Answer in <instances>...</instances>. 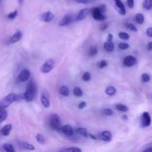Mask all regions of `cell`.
<instances>
[{
  "instance_id": "e575fe53",
  "label": "cell",
  "mask_w": 152,
  "mask_h": 152,
  "mask_svg": "<svg viewBox=\"0 0 152 152\" xmlns=\"http://www.w3.org/2000/svg\"><path fill=\"white\" fill-rule=\"evenodd\" d=\"M141 78H142L143 83H148L151 80V77H150V76L148 74H142V76H141Z\"/></svg>"
},
{
  "instance_id": "ba28073f",
  "label": "cell",
  "mask_w": 152,
  "mask_h": 152,
  "mask_svg": "<svg viewBox=\"0 0 152 152\" xmlns=\"http://www.w3.org/2000/svg\"><path fill=\"white\" fill-rule=\"evenodd\" d=\"M137 60L136 57H134V56H132V55H129V56H127L124 59V61H123V63L127 67H132L134 66L137 64Z\"/></svg>"
},
{
  "instance_id": "ab89813d",
  "label": "cell",
  "mask_w": 152,
  "mask_h": 152,
  "mask_svg": "<svg viewBox=\"0 0 152 152\" xmlns=\"http://www.w3.org/2000/svg\"><path fill=\"white\" fill-rule=\"evenodd\" d=\"M127 4L129 8L132 9L134 7V0H127Z\"/></svg>"
},
{
  "instance_id": "7a4b0ae2",
  "label": "cell",
  "mask_w": 152,
  "mask_h": 152,
  "mask_svg": "<svg viewBox=\"0 0 152 152\" xmlns=\"http://www.w3.org/2000/svg\"><path fill=\"white\" fill-rule=\"evenodd\" d=\"M49 125L50 127L53 130L55 131H60L61 130V122L59 120V116L56 114H52L50 115V119H49Z\"/></svg>"
},
{
  "instance_id": "f907efd6",
  "label": "cell",
  "mask_w": 152,
  "mask_h": 152,
  "mask_svg": "<svg viewBox=\"0 0 152 152\" xmlns=\"http://www.w3.org/2000/svg\"><path fill=\"white\" fill-rule=\"evenodd\" d=\"M123 118L124 119V120H127L128 117H127V116H126V115H123Z\"/></svg>"
},
{
  "instance_id": "8992f818",
  "label": "cell",
  "mask_w": 152,
  "mask_h": 152,
  "mask_svg": "<svg viewBox=\"0 0 152 152\" xmlns=\"http://www.w3.org/2000/svg\"><path fill=\"white\" fill-rule=\"evenodd\" d=\"M151 120L148 112H144L141 118V125L142 127H148L151 125Z\"/></svg>"
},
{
  "instance_id": "60d3db41",
  "label": "cell",
  "mask_w": 152,
  "mask_h": 152,
  "mask_svg": "<svg viewBox=\"0 0 152 152\" xmlns=\"http://www.w3.org/2000/svg\"><path fill=\"white\" fill-rule=\"evenodd\" d=\"M74 1L77 3H81V4H88L93 1V0H74Z\"/></svg>"
},
{
  "instance_id": "ee69618b",
  "label": "cell",
  "mask_w": 152,
  "mask_h": 152,
  "mask_svg": "<svg viewBox=\"0 0 152 152\" xmlns=\"http://www.w3.org/2000/svg\"><path fill=\"white\" fill-rule=\"evenodd\" d=\"M108 26V23H103L102 25L100 26V31H105Z\"/></svg>"
},
{
  "instance_id": "2e32d148",
  "label": "cell",
  "mask_w": 152,
  "mask_h": 152,
  "mask_svg": "<svg viewBox=\"0 0 152 152\" xmlns=\"http://www.w3.org/2000/svg\"><path fill=\"white\" fill-rule=\"evenodd\" d=\"M22 33L21 31H18L16 32H15L13 34L11 37L10 39V43H16L17 42H19V40L22 39Z\"/></svg>"
},
{
  "instance_id": "4fadbf2b",
  "label": "cell",
  "mask_w": 152,
  "mask_h": 152,
  "mask_svg": "<svg viewBox=\"0 0 152 152\" xmlns=\"http://www.w3.org/2000/svg\"><path fill=\"white\" fill-rule=\"evenodd\" d=\"M61 131L62 133L66 136H72L74 134V129L70 125H65L61 128Z\"/></svg>"
},
{
  "instance_id": "bcb514c9",
  "label": "cell",
  "mask_w": 152,
  "mask_h": 152,
  "mask_svg": "<svg viewBox=\"0 0 152 152\" xmlns=\"http://www.w3.org/2000/svg\"><path fill=\"white\" fill-rule=\"evenodd\" d=\"M113 35L111 34H109L108 35V37H107V42H111L113 39Z\"/></svg>"
},
{
  "instance_id": "cb8c5ba5",
  "label": "cell",
  "mask_w": 152,
  "mask_h": 152,
  "mask_svg": "<svg viewBox=\"0 0 152 152\" xmlns=\"http://www.w3.org/2000/svg\"><path fill=\"white\" fill-rule=\"evenodd\" d=\"M59 92H60L61 94L64 96H69L70 91H69V89H68V88L67 87V86H62L60 88V90H59Z\"/></svg>"
},
{
  "instance_id": "f35d334b",
  "label": "cell",
  "mask_w": 152,
  "mask_h": 152,
  "mask_svg": "<svg viewBox=\"0 0 152 152\" xmlns=\"http://www.w3.org/2000/svg\"><path fill=\"white\" fill-rule=\"evenodd\" d=\"M103 113L107 116H112L114 114L113 111L111 109H110V108H105V109H104Z\"/></svg>"
},
{
  "instance_id": "f6af8a7d",
  "label": "cell",
  "mask_w": 152,
  "mask_h": 152,
  "mask_svg": "<svg viewBox=\"0 0 152 152\" xmlns=\"http://www.w3.org/2000/svg\"><path fill=\"white\" fill-rule=\"evenodd\" d=\"M146 34L149 37H152V28H148L147 29Z\"/></svg>"
},
{
  "instance_id": "3957f363",
  "label": "cell",
  "mask_w": 152,
  "mask_h": 152,
  "mask_svg": "<svg viewBox=\"0 0 152 152\" xmlns=\"http://www.w3.org/2000/svg\"><path fill=\"white\" fill-rule=\"evenodd\" d=\"M15 101H16V95L13 93L9 94L0 102V108H7Z\"/></svg>"
},
{
  "instance_id": "c3c4849f",
  "label": "cell",
  "mask_w": 152,
  "mask_h": 152,
  "mask_svg": "<svg viewBox=\"0 0 152 152\" xmlns=\"http://www.w3.org/2000/svg\"><path fill=\"white\" fill-rule=\"evenodd\" d=\"M88 137H90L91 138V139H94V140H96V137H95L94 135H92L91 134H89V133H88Z\"/></svg>"
},
{
  "instance_id": "4316f807",
  "label": "cell",
  "mask_w": 152,
  "mask_h": 152,
  "mask_svg": "<svg viewBox=\"0 0 152 152\" xmlns=\"http://www.w3.org/2000/svg\"><path fill=\"white\" fill-rule=\"evenodd\" d=\"M36 140H37V141L39 143L42 144V145L45 143V139L44 136L42 134H37L36 135Z\"/></svg>"
},
{
  "instance_id": "d590c367",
  "label": "cell",
  "mask_w": 152,
  "mask_h": 152,
  "mask_svg": "<svg viewBox=\"0 0 152 152\" xmlns=\"http://www.w3.org/2000/svg\"><path fill=\"white\" fill-rule=\"evenodd\" d=\"M17 14H18V11L17 10H14V11L10 13L9 14H7V18H8L9 19H13L16 17Z\"/></svg>"
},
{
  "instance_id": "7bdbcfd3",
  "label": "cell",
  "mask_w": 152,
  "mask_h": 152,
  "mask_svg": "<svg viewBox=\"0 0 152 152\" xmlns=\"http://www.w3.org/2000/svg\"><path fill=\"white\" fill-rule=\"evenodd\" d=\"M145 146L146 147H145V148L142 150L143 151H151V150L152 149V143L148 144V145H145Z\"/></svg>"
},
{
  "instance_id": "d4e9b609",
  "label": "cell",
  "mask_w": 152,
  "mask_h": 152,
  "mask_svg": "<svg viewBox=\"0 0 152 152\" xmlns=\"http://www.w3.org/2000/svg\"><path fill=\"white\" fill-rule=\"evenodd\" d=\"M116 92H117V89L114 87H113V86H109V87L107 88L106 90H105L106 94L109 95V96H113V95L115 94Z\"/></svg>"
},
{
  "instance_id": "681fc988",
  "label": "cell",
  "mask_w": 152,
  "mask_h": 152,
  "mask_svg": "<svg viewBox=\"0 0 152 152\" xmlns=\"http://www.w3.org/2000/svg\"><path fill=\"white\" fill-rule=\"evenodd\" d=\"M23 1L24 0H18V2H19V4H20V5H22V4H23Z\"/></svg>"
},
{
  "instance_id": "9a60e30c",
  "label": "cell",
  "mask_w": 152,
  "mask_h": 152,
  "mask_svg": "<svg viewBox=\"0 0 152 152\" xmlns=\"http://www.w3.org/2000/svg\"><path fill=\"white\" fill-rule=\"evenodd\" d=\"M100 138L102 140L105 141V142H111L112 140V134L108 131H105L101 133Z\"/></svg>"
},
{
  "instance_id": "ac0fdd59",
  "label": "cell",
  "mask_w": 152,
  "mask_h": 152,
  "mask_svg": "<svg viewBox=\"0 0 152 152\" xmlns=\"http://www.w3.org/2000/svg\"><path fill=\"white\" fill-rule=\"evenodd\" d=\"M18 144H19V145L21 148H25L26 150H29V151H34V150H35V147L34 145L30 143H28L26 142H19Z\"/></svg>"
},
{
  "instance_id": "d6a6232c",
  "label": "cell",
  "mask_w": 152,
  "mask_h": 152,
  "mask_svg": "<svg viewBox=\"0 0 152 152\" xmlns=\"http://www.w3.org/2000/svg\"><path fill=\"white\" fill-rule=\"evenodd\" d=\"M126 26L129 29H130L131 31H134V32H137L138 30H137V28L136 26H135L134 24L132 23H126Z\"/></svg>"
},
{
  "instance_id": "f546056e",
  "label": "cell",
  "mask_w": 152,
  "mask_h": 152,
  "mask_svg": "<svg viewBox=\"0 0 152 152\" xmlns=\"http://www.w3.org/2000/svg\"><path fill=\"white\" fill-rule=\"evenodd\" d=\"M97 52H98L97 48H96V46H92L88 51L89 56H91V57H92V56H94L97 53Z\"/></svg>"
},
{
  "instance_id": "836d02e7",
  "label": "cell",
  "mask_w": 152,
  "mask_h": 152,
  "mask_svg": "<svg viewBox=\"0 0 152 152\" xmlns=\"http://www.w3.org/2000/svg\"><path fill=\"white\" fill-rule=\"evenodd\" d=\"M91 78V75L89 72H85L83 75V80L86 82L90 81Z\"/></svg>"
},
{
  "instance_id": "b9f144b4",
  "label": "cell",
  "mask_w": 152,
  "mask_h": 152,
  "mask_svg": "<svg viewBox=\"0 0 152 152\" xmlns=\"http://www.w3.org/2000/svg\"><path fill=\"white\" fill-rule=\"evenodd\" d=\"M86 106H87V103H86V102H81L80 104H79L78 108H80V109H83V108H86Z\"/></svg>"
},
{
  "instance_id": "5bb4252c",
  "label": "cell",
  "mask_w": 152,
  "mask_h": 152,
  "mask_svg": "<svg viewBox=\"0 0 152 152\" xmlns=\"http://www.w3.org/2000/svg\"><path fill=\"white\" fill-rule=\"evenodd\" d=\"M90 13V9H83V10H80L79 12V13L77 16V19L76 20L77 21H81L83 19H84L86 16H88V14Z\"/></svg>"
},
{
  "instance_id": "5b68a950",
  "label": "cell",
  "mask_w": 152,
  "mask_h": 152,
  "mask_svg": "<svg viewBox=\"0 0 152 152\" xmlns=\"http://www.w3.org/2000/svg\"><path fill=\"white\" fill-rule=\"evenodd\" d=\"M91 10V13L92 16L94 17V19H96L97 21H105L106 17L104 15L103 13L100 11V10L99 9L98 7H93Z\"/></svg>"
},
{
  "instance_id": "1f68e13d",
  "label": "cell",
  "mask_w": 152,
  "mask_h": 152,
  "mask_svg": "<svg viewBox=\"0 0 152 152\" xmlns=\"http://www.w3.org/2000/svg\"><path fill=\"white\" fill-rule=\"evenodd\" d=\"M119 37H120L121 39L123 40H129L130 38V36L129 34L126 32H120L119 33Z\"/></svg>"
},
{
  "instance_id": "7402d4cb",
  "label": "cell",
  "mask_w": 152,
  "mask_h": 152,
  "mask_svg": "<svg viewBox=\"0 0 152 152\" xmlns=\"http://www.w3.org/2000/svg\"><path fill=\"white\" fill-rule=\"evenodd\" d=\"M2 148L3 151H7V152H14L15 149L13 148V145L10 143H4V145H2Z\"/></svg>"
},
{
  "instance_id": "9c48e42d",
  "label": "cell",
  "mask_w": 152,
  "mask_h": 152,
  "mask_svg": "<svg viewBox=\"0 0 152 152\" xmlns=\"http://www.w3.org/2000/svg\"><path fill=\"white\" fill-rule=\"evenodd\" d=\"M72 21H73L72 16L70 14H67V15H65L64 17H62L60 20H59V25L61 27L66 26V25H69L70 23H71V22H72Z\"/></svg>"
},
{
  "instance_id": "603a6c76",
  "label": "cell",
  "mask_w": 152,
  "mask_h": 152,
  "mask_svg": "<svg viewBox=\"0 0 152 152\" xmlns=\"http://www.w3.org/2000/svg\"><path fill=\"white\" fill-rule=\"evenodd\" d=\"M62 152H81L82 149L76 147H71V148H65L60 150Z\"/></svg>"
},
{
  "instance_id": "ffe728a7",
  "label": "cell",
  "mask_w": 152,
  "mask_h": 152,
  "mask_svg": "<svg viewBox=\"0 0 152 152\" xmlns=\"http://www.w3.org/2000/svg\"><path fill=\"white\" fill-rule=\"evenodd\" d=\"M7 112L5 108H0V123H2L3 121L7 119Z\"/></svg>"
},
{
  "instance_id": "8d00e7d4",
  "label": "cell",
  "mask_w": 152,
  "mask_h": 152,
  "mask_svg": "<svg viewBox=\"0 0 152 152\" xmlns=\"http://www.w3.org/2000/svg\"><path fill=\"white\" fill-rule=\"evenodd\" d=\"M119 48L121 49V50H126L129 48V45L128 43L126 42H121L119 44Z\"/></svg>"
},
{
  "instance_id": "74e56055",
  "label": "cell",
  "mask_w": 152,
  "mask_h": 152,
  "mask_svg": "<svg viewBox=\"0 0 152 152\" xmlns=\"http://www.w3.org/2000/svg\"><path fill=\"white\" fill-rule=\"evenodd\" d=\"M107 65H108V62H107L106 60L100 61V62H99V64H98V67H99V68H101V69L105 68Z\"/></svg>"
},
{
  "instance_id": "e0dca14e",
  "label": "cell",
  "mask_w": 152,
  "mask_h": 152,
  "mask_svg": "<svg viewBox=\"0 0 152 152\" xmlns=\"http://www.w3.org/2000/svg\"><path fill=\"white\" fill-rule=\"evenodd\" d=\"M12 129V125L11 124H7L4 126V127L1 129V133L3 136L7 137L10 134V132H11Z\"/></svg>"
},
{
  "instance_id": "52a82bcc",
  "label": "cell",
  "mask_w": 152,
  "mask_h": 152,
  "mask_svg": "<svg viewBox=\"0 0 152 152\" xmlns=\"http://www.w3.org/2000/svg\"><path fill=\"white\" fill-rule=\"evenodd\" d=\"M114 2H115V7L117 10L118 11V13H120L122 16H124L126 13V7H125L124 4L122 2L121 0H114Z\"/></svg>"
},
{
  "instance_id": "484cf974",
  "label": "cell",
  "mask_w": 152,
  "mask_h": 152,
  "mask_svg": "<svg viewBox=\"0 0 152 152\" xmlns=\"http://www.w3.org/2000/svg\"><path fill=\"white\" fill-rule=\"evenodd\" d=\"M135 20H136V22L138 24L143 23L144 20H145L143 14H142V13H137V14H136V16H135Z\"/></svg>"
},
{
  "instance_id": "4dcf8cb0",
  "label": "cell",
  "mask_w": 152,
  "mask_h": 152,
  "mask_svg": "<svg viewBox=\"0 0 152 152\" xmlns=\"http://www.w3.org/2000/svg\"><path fill=\"white\" fill-rule=\"evenodd\" d=\"M74 94L76 96H78V97H80V96H83V90H82L79 87H76L74 89Z\"/></svg>"
},
{
  "instance_id": "7dc6e473",
  "label": "cell",
  "mask_w": 152,
  "mask_h": 152,
  "mask_svg": "<svg viewBox=\"0 0 152 152\" xmlns=\"http://www.w3.org/2000/svg\"><path fill=\"white\" fill-rule=\"evenodd\" d=\"M147 49H148V50H152V42H148V45H147Z\"/></svg>"
},
{
  "instance_id": "816d5d0a",
  "label": "cell",
  "mask_w": 152,
  "mask_h": 152,
  "mask_svg": "<svg viewBox=\"0 0 152 152\" xmlns=\"http://www.w3.org/2000/svg\"><path fill=\"white\" fill-rule=\"evenodd\" d=\"M0 1H1V0H0Z\"/></svg>"
},
{
  "instance_id": "83f0119b",
  "label": "cell",
  "mask_w": 152,
  "mask_h": 152,
  "mask_svg": "<svg viewBox=\"0 0 152 152\" xmlns=\"http://www.w3.org/2000/svg\"><path fill=\"white\" fill-rule=\"evenodd\" d=\"M142 6L145 10H151L152 7V0H144Z\"/></svg>"
},
{
  "instance_id": "277c9868",
  "label": "cell",
  "mask_w": 152,
  "mask_h": 152,
  "mask_svg": "<svg viewBox=\"0 0 152 152\" xmlns=\"http://www.w3.org/2000/svg\"><path fill=\"white\" fill-rule=\"evenodd\" d=\"M54 68V61L52 59H49L43 64L40 68V71L43 74H48Z\"/></svg>"
},
{
  "instance_id": "44dd1931",
  "label": "cell",
  "mask_w": 152,
  "mask_h": 152,
  "mask_svg": "<svg viewBox=\"0 0 152 152\" xmlns=\"http://www.w3.org/2000/svg\"><path fill=\"white\" fill-rule=\"evenodd\" d=\"M77 133H78L79 134L84 137H88V132L87 129H85V128H78L77 129Z\"/></svg>"
},
{
  "instance_id": "8fae6325",
  "label": "cell",
  "mask_w": 152,
  "mask_h": 152,
  "mask_svg": "<svg viewBox=\"0 0 152 152\" xmlns=\"http://www.w3.org/2000/svg\"><path fill=\"white\" fill-rule=\"evenodd\" d=\"M40 100H41L42 104V105L45 108H48L50 107V101H49L48 99V94L46 93V92L43 91L42 93L41 94Z\"/></svg>"
},
{
  "instance_id": "d6986e66",
  "label": "cell",
  "mask_w": 152,
  "mask_h": 152,
  "mask_svg": "<svg viewBox=\"0 0 152 152\" xmlns=\"http://www.w3.org/2000/svg\"><path fill=\"white\" fill-rule=\"evenodd\" d=\"M104 48L108 52H111L114 50V42H106L104 44Z\"/></svg>"
},
{
  "instance_id": "6da1fadb",
  "label": "cell",
  "mask_w": 152,
  "mask_h": 152,
  "mask_svg": "<svg viewBox=\"0 0 152 152\" xmlns=\"http://www.w3.org/2000/svg\"><path fill=\"white\" fill-rule=\"evenodd\" d=\"M36 85L34 83V80H31V81L28 83L27 85L26 91L24 93V97H25V100L27 102H31L34 100V96H35L36 94Z\"/></svg>"
},
{
  "instance_id": "30bf717a",
  "label": "cell",
  "mask_w": 152,
  "mask_h": 152,
  "mask_svg": "<svg viewBox=\"0 0 152 152\" xmlns=\"http://www.w3.org/2000/svg\"><path fill=\"white\" fill-rule=\"evenodd\" d=\"M55 16L52 12L46 11L43 13L41 16V19L45 22H50L54 19Z\"/></svg>"
},
{
  "instance_id": "f1b7e54d",
  "label": "cell",
  "mask_w": 152,
  "mask_h": 152,
  "mask_svg": "<svg viewBox=\"0 0 152 152\" xmlns=\"http://www.w3.org/2000/svg\"><path fill=\"white\" fill-rule=\"evenodd\" d=\"M116 108L121 112H127L129 111V108L123 104H117L116 105Z\"/></svg>"
},
{
  "instance_id": "7c38bea8",
  "label": "cell",
  "mask_w": 152,
  "mask_h": 152,
  "mask_svg": "<svg viewBox=\"0 0 152 152\" xmlns=\"http://www.w3.org/2000/svg\"><path fill=\"white\" fill-rule=\"evenodd\" d=\"M30 76H31V72L28 69H24L20 72L19 75V80L21 82H26L29 80Z\"/></svg>"
}]
</instances>
